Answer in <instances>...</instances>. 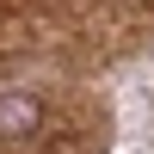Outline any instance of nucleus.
Returning <instances> with one entry per match:
<instances>
[{
  "mask_svg": "<svg viewBox=\"0 0 154 154\" xmlns=\"http://www.w3.org/2000/svg\"><path fill=\"white\" fill-rule=\"evenodd\" d=\"M37 130H43V99L37 93H0V136L25 142Z\"/></svg>",
  "mask_w": 154,
  "mask_h": 154,
  "instance_id": "1",
  "label": "nucleus"
}]
</instances>
